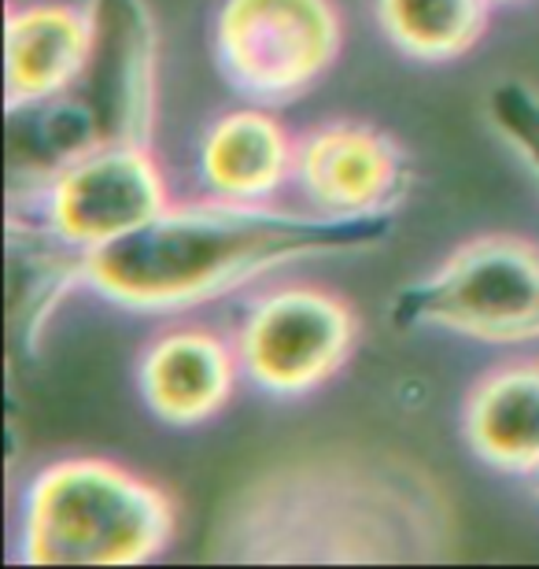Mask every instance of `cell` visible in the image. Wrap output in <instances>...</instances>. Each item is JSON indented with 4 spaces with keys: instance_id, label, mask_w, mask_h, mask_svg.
<instances>
[{
    "instance_id": "cell-1",
    "label": "cell",
    "mask_w": 539,
    "mask_h": 569,
    "mask_svg": "<svg viewBox=\"0 0 539 569\" xmlns=\"http://www.w3.org/2000/svg\"><path fill=\"white\" fill-rule=\"evenodd\" d=\"M451 543V503L432 473L403 455L355 448L251 477L203 551L237 566H426Z\"/></svg>"
},
{
    "instance_id": "cell-2",
    "label": "cell",
    "mask_w": 539,
    "mask_h": 569,
    "mask_svg": "<svg viewBox=\"0 0 539 569\" xmlns=\"http://www.w3.org/2000/svg\"><path fill=\"white\" fill-rule=\"evenodd\" d=\"M396 214L285 211L267 200L170 203L137 233L89 252L86 289L130 311H189L300 259L388 241Z\"/></svg>"
},
{
    "instance_id": "cell-3",
    "label": "cell",
    "mask_w": 539,
    "mask_h": 569,
    "mask_svg": "<svg viewBox=\"0 0 539 569\" xmlns=\"http://www.w3.org/2000/svg\"><path fill=\"white\" fill-rule=\"evenodd\" d=\"M93 49L74 86L38 104L8 108V197H41L97 148L144 144L156 130L159 33L144 0H89Z\"/></svg>"
},
{
    "instance_id": "cell-4",
    "label": "cell",
    "mask_w": 539,
    "mask_h": 569,
    "mask_svg": "<svg viewBox=\"0 0 539 569\" xmlns=\"http://www.w3.org/2000/svg\"><path fill=\"white\" fill-rule=\"evenodd\" d=\"M178 529L170 496L119 462L74 455L33 473L22 496L19 559L27 566H141Z\"/></svg>"
},
{
    "instance_id": "cell-5",
    "label": "cell",
    "mask_w": 539,
    "mask_h": 569,
    "mask_svg": "<svg viewBox=\"0 0 539 569\" xmlns=\"http://www.w3.org/2000/svg\"><path fill=\"white\" fill-rule=\"evenodd\" d=\"M388 322L399 333L447 329L488 345L539 340V248L521 237H477L396 289Z\"/></svg>"
},
{
    "instance_id": "cell-6",
    "label": "cell",
    "mask_w": 539,
    "mask_h": 569,
    "mask_svg": "<svg viewBox=\"0 0 539 569\" xmlns=\"http://www.w3.org/2000/svg\"><path fill=\"white\" fill-rule=\"evenodd\" d=\"M332 0H222L214 11V60L226 82L256 104L307 97L340 56Z\"/></svg>"
},
{
    "instance_id": "cell-7",
    "label": "cell",
    "mask_w": 539,
    "mask_h": 569,
    "mask_svg": "<svg viewBox=\"0 0 539 569\" xmlns=\"http://www.w3.org/2000/svg\"><path fill=\"white\" fill-rule=\"evenodd\" d=\"M359 345V318L340 296L289 284L259 296L237 329L240 367L262 392L307 396L337 373Z\"/></svg>"
},
{
    "instance_id": "cell-8",
    "label": "cell",
    "mask_w": 539,
    "mask_h": 569,
    "mask_svg": "<svg viewBox=\"0 0 539 569\" xmlns=\"http://www.w3.org/2000/svg\"><path fill=\"white\" fill-rule=\"evenodd\" d=\"M41 200L44 222L89 252L137 233L170 208L163 170L144 144H111L74 159Z\"/></svg>"
},
{
    "instance_id": "cell-9",
    "label": "cell",
    "mask_w": 539,
    "mask_h": 569,
    "mask_svg": "<svg viewBox=\"0 0 539 569\" xmlns=\"http://www.w3.org/2000/svg\"><path fill=\"white\" fill-rule=\"evenodd\" d=\"M292 181L315 211L340 219L396 214L415 189V163L373 122L332 119L296 138Z\"/></svg>"
},
{
    "instance_id": "cell-10",
    "label": "cell",
    "mask_w": 539,
    "mask_h": 569,
    "mask_svg": "<svg viewBox=\"0 0 539 569\" xmlns=\"http://www.w3.org/2000/svg\"><path fill=\"white\" fill-rule=\"evenodd\" d=\"M240 373L237 345L229 348L222 337L189 326L170 329L144 348L137 381L156 418L167 426H200L233 400Z\"/></svg>"
},
{
    "instance_id": "cell-11",
    "label": "cell",
    "mask_w": 539,
    "mask_h": 569,
    "mask_svg": "<svg viewBox=\"0 0 539 569\" xmlns=\"http://www.w3.org/2000/svg\"><path fill=\"white\" fill-rule=\"evenodd\" d=\"M89 248L67 241L49 222L8 214V345L16 359H38L52 315L74 289H86Z\"/></svg>"
},
{
    "instance_id": "cell-12",
    "label": "cell",
    "mask_w": 539,
    "mask_h": 569,
    "mask_svg": "<svg viewBox=\"0 0 539 569\" xmlns=\"http://www.w3.org/2000/svg\"><path fill=\"white\" fill-rule=\"evenodd\" d=\"M93 49L89 8L11 4L4 33V100L8 108L38 104L78 82Z\"/></svg>"
},
{
    "instance_id": "cell-13",
    "label": "cell",
    "mask_w": 539,
    "mask_h": 569,
    "mask_svg": "<svg viewBox=\"0 0 539 569\" xmlns=\"http://www.w3.org/2000/svg\"><path fill=\"white\" fill-rule=\"evenodd\" d=\"M296 170V141L270 111L218 116L200 144V174L226 200H270Z\"/></svg>"
},
{
    "instance_id": "cell-14",
    "label": "cell",
    "mask_w": 539,
    "mask_h": 569,
    "mask_svg": "<svg viewBox=\"0 0 539 569\" xmlns=\"http://www.w3.org/2000/svg\"><path fill=\"white\" fill-rule=\"evenodd\" d=\"M462 432L477 459L529 477L539 466V359L485 373L466 396Z\"/></svg>"
},
{
    "instance_id": "cell-15",
    "label": "cell",
    "mask_w": 539,
    "mask_h": 569,
    "mask_svg": "<svg viewBox=\"0 0 539 569\" xmlns=\"http://www.w3.org/2000/svg\"><path fill=\"white\" fill-rule=\"evenodd\" d=\"M388 41L410 60L447 63L485 38L488 0H373Z\"/></svg>"
},
{
    "instance_id": "cell-16",
    "label": "cell",
    "mask_w": 539,
    "mask_h": 569,
    "mask_svg": "<svg viewBox=\"0 0 539 569\" xmlns=\"http://www.w3.org/2000/svg\"><path fill=\"white\" fill-rule=\"evenodd\" d=\"M488 119L539 178V93L529 82L507 78L488 93Z\"/></svg>"
},
{
    "instance_id": "cell-17",
    "label": "cell",
    "mask_w": 539,
    "mask_h": 569,
    "mask_svg": "<svg viewBox=\"0 0 539 569\" xmlns=\"http://www.w3.org/2000/svg\"><path fill=\"white\" fill-rule=\"evenodd\" d=\"M529 477H532V492H536V496H539V466H536V470H532V473H529Z\"/></svg>"
},
{
    "instance_id": "cell-18",
    "label": "cell",
    "mask_w": 539,
    "mask_h": 569,
    "mask_svg": "<svg viewBox=\"0 0 539 569\" xmlns=\"http://www.w3.org/2000/svg\"><path fill=\"white\" fill-rule=\"evenodd\" d=\"M488 4H513V0H488Z\"/></svg>"
}]
</instances>
